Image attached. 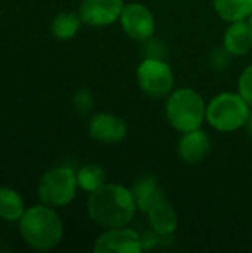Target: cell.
I'll list each match as a JSON object with an SVG mask.
<instances>
[{
    "label": "cell",
    "instance_id": "cell-1",
    "mask_svg": "<svg viewBox=\"0 0 252 253\" xmlns=\"http://www.w3.org/2000/svg\"><path fill=\"white\" fill-rule=\"evenodd\" d=\"M135 211L132 191L117 184H104L92 191L88 200L89 218L105 228L125 227L134 218Z\"/></svg>",
    "mask_w": 252,
    "mask_h": 253
},
{
    "label": "cell",
    "instance_id": "cell-2",
    "mask_svg": "<svg viewBox=\"0 0 252 253\" xmlns=\"http://www.w3.org/2000/svg\"><path fill=\"white\" fill-rule=\"evenodd\" d=\"M19 230L27 245L37 251H49L55 248L62 237L61 219L46 206L28 209L21 216Z\"/></svg>",
    "mask_w": 252,
    "mask_h": 253
},
{
    "label": "cell",
    "instance_id": "cell-3",
    "mask_svg": "<svg viewBox=\"0 0 252 253\" xmlns=\"http://www.w3.org/2000/svg\"><path fill=\"white\" fill-rule=\"evenodd\" d=\"M166 117L177 130L186 133L201 127L206 117V107L198 92L183 87L168 98Z\"/></svg>",
    "mask_w": 252,
    "mask_h": 253
},
{
    "label": "cell",
    "instance_id": "cell-4",
    "mask_svg": "<svg viewBox=\"0 0 252 253\" xmlns=\"http://www.w3.org/2000/svg\"><path fill=\"white\" fill-rule=\"evenodd\" d=\"M250 113V104L241 93L226 92L209 102L206 108V119L217 130L233 132L245 126Z\"/></svg>",
    "mask_w": 252,
    "mask_h": 253
},
{
    "label": "cell",
    "instance_id": "cell-5",
    "mask_svg": "<svg viewBox=\"0 0 252 253\" xmlns=\"http://www.w3.org/2000/svg\"><path fill=\"white\" fill-rule=\"evenodd\" d=\"M77 187V176L70 168H56L43 175L39 185V197L49 206L68 205Z\"/></svg>",
    "mask_w": 252,
    "mask_h": 253
},
{
    "label": "cell",
    "instance_id": "cell-6",
    "mask_svg": "<svg viewBox=\"0 0 252 253\" xmlns=\"http://www.w3.org/2000/svg\"><path fill=\"white\" fill-rule=\"evenodd\" d=\"M137 79L141 90L154 98L168 95L174 86L171 67L159 58L144 59L137 70Z\"/></svg>",
    "mask_w": 252,
    "mask_h": 253
},
{
    "label": "cell",
    "instance_id": "cell-7",
    "mask_svg": "<svg viewBox=\"0 0 252 253\" xmlns=\"http://www.w3.org/2000/svg\"><path fill=\"white\" fill-rule=\"evenodd\" d=\"M120 22L126 34L135 40H149L154 34V16L141 3H129L123 6Z\"/></svg>",
    "mask_w": 252,
    "mask_h": 253
},
{
    "label": "cell",
    "instance_id": "cell-8",
    "mask_svg": "<svg viewBox=\"0 0 252 253\" xmlns=\"http://www.w3.org/2000/svg\"><path fill=\"white\" fill-rule=\"evenodd\" d=\"M143 251L141 237L138 233L117 227L100 236L95 242L94 252L97 253H138Z\"/></svg>",
    "mask_w": 252,
    "mask_h": 253
},
{
    "label": "cell",
    "instance_id": "cell-9",
    "mask_svg": "<svg viewBox=\"0 0 252 253\" xmlns=\"http://www.w3.org/2000/svg\"><path fill=\"white\" fill-rule=\"evenodd\" d=\"M123 6V0H85L79 16L91 27H105L120 18Z\"/></svg>",
    "mask_w": 252,
    "mask_h": 253
},
{
    "label": "cell",
    "instance_id": "cell-10",
    "mask_svg": "<svg viewBox=\"0 0 252 253\" xmlns=\"http://www.w3.org/2000/svg\"><path fill=\"white\" fill-rule=\"evenodd\" d=\"M89 133L94 139L104 142V144H117L126 138L128 126L123 119L100 113L92 117L89 123Z\"/></svg>",
    "mask_w": 252,
    "mask_h": 253
},
{
    "label": "cell",
    "instance_id": "cell-11",
    "mask_svg": "<svg viewBox=\"0 0 252 253\" xmlns=\"http://www.w3.org/2000/svg\"><path fill=\"white\" fill-rule=\"evenodd\" d=\"M132 196L137 203V209L141 212L149 213L156 205L166 200L162 188L157 184V179L153 176H141L134 182L132 187Z\"/></svg>",
    "mask_w": 252,
    "mask_h": 253
},
{
    "label": "cell",
    "instance_id": "cell-12",
    "mask_svg": "<svg viewBox=\"0 0 252 253\" xmlns=\"http://www.w3.org/2000/svg\"><path fill=\"white\" fill-rule=\"evenodd\" d=\"M209 148H211V142L208 135L201 129H195L183 135L178 145V153L184 162L199 163L206 157Z\"/></svg>",
    "mask_w": 252,
    "mask_h": 253
},
{
    "label": "cell",
    "instance_id": "cell-13",
    "mask_svg": "<svg viewBox=\"0 0 252 253\" xmlns=\"http://www.w3.org/2000/svg\"><path fill=\"white\" fill-rule=\"evenodd\" d=\"M224 49L235 56L247 55L252 49V28L250 22L236 21L224 34Z\"/></svg>",
    "mask_w": 252,
    "mask_h": 253
},
{
    "label": "cell",
    "instance_id": "cell-14",
    "mask_svg": "<svg viewBox=\"0 0 252 253\" xmlns=\"http://www.w3.org/2000/svg\"><path fill=\"white\" fill-rule=\"evenodd\" d=\"M149 222L151 230L162 236H172L178 227V218L174 208L166 202H160L156 205L149 213Z\"/></svg>",
    "mask_w": 252,
    "mask_h": 253
},
{
    "label": "cell",
    "instance_id": "cell-15",
    "mask_svg": "<svg viewBox=\"0 0 252 253\" xmlns=\"http://www.w3.org/2000/svg\"><path fill=\"white\" fill-rule=\"evenodd\" d=\"M217 13L229 22L244 21L252 13V0H214Z\"/></svg>",
    "mask_w": 252,
    "mask_h": 253
},
{
    "label": "cell",
    "instance_id": "cell-16",
    "mask_svg": "<svg viewBox=\"0 0 252 253\" xmlns=\"http://www.w3.org/2000/svg\"><path fill=\"white\" fill-rule=\"evenodd\" d=\"M24 215V205L19 194L10 188L0 187V216L6 221H16Z\"/></svg>",
    "mask_w": 252,
    "mask_h": 253
},
{
    "label": "cell",
    "instance_id": "cell-17",
    "mask_svg": "<svg viewBox=\"0 0 252 253\" xmlns=\"http://www.w3.org/2000/svg\"><path fill=\"white\" fill-rule=\"evenodd\" d=\"M79 27H80V19L74 13H70V12L56 15L50 25L53 36L61 40L71 39L79 31Z\"/></svg>",
    "mask_w": 252,
    "mask_h": 253
},
{
    "label": "cell",
    "instance_id": "cell-18",
    "mask_svg": "<svg viewBox=\"0 0 252 253\" xmlns=\"http://www.w3.org/2000/svg\"><path fill=\"white\" fill-rule=\"evenodd\" d=\"M105 182V173L98 165H86L77 173V185L92 193L102 187Z\"/></svg>",
    "mask_w": 252,
    "mask_h": 253
},
{
    "label": "cell",
    "instance_id": "cell-19",
    "mask_svg": "<svg viewBox=\"0 0 252 253\" xmlns=\"http://www.w3.org/2000/svg\"><path fill=\"white\" fill-rule=\"evenodd\" d=\"M73 105L79 114H88L94 108V96L88 89H80L73 98Z\"/></svg>",
    "mask_w": 252,
    "mask_h": 253
},
{
    "label": "cell",
    "instance_id": "cell-20",
    "mask_svg": "<svg viewBox=\"0 0 252 253\" xmlns=\"http://www.w3.org/2000/svg\"><path fill=\"white\" fill-rule=\"evenodd\" d=\"M239 93L252 105V65H250L239 77Z\"/></svg>",
    "mask_w": 252,
    "mask_h": 253
},
{
    "label": "cell",
    "instance_id": "cell-21",
    "mask_svg": "<svg viewBox=\"0 0 252 253\" xmlns=\"http://www.w3.org/2000/svg\"><path fill=\"white\" fill-rule=\"evenodd\" d=\"M245 127H247V130H248L250 136L252 138V111L250 113V117H248V120H247V123H245Z\"/></svg>",
    "mask_w": 252,
    "mask_h": 253
},
{
    "label": "cell",
    "instance_id": "cell-22",
    "mask_svg": "<svg viewBox=\"0 0 252 253\" xmlns=\"http://www.w3.org/2000/svg\"><path fill=\"white\" fill-rule=\"evenodd\" d=\"M250 25H251V28H252V13H251V16H250Z\"/></svg>",
    "mask_w": 252,
    "mask_h": 253
}]
</instances>
